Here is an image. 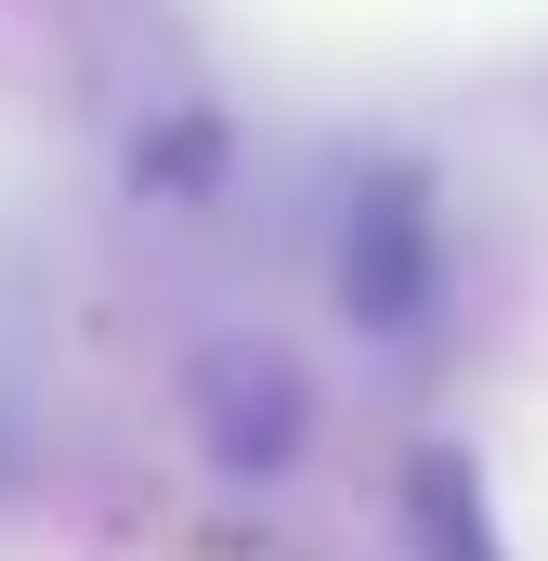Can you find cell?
I'll use <instances>...</instances> for the list:
<instances>
[{
  "instance_id": "1",
  "label": "cell",
  "mask_w": 548,
  "mask_h": 561,
  "mask_svg": "<svg viewBox=\"0 0 548 561\" xmlns=\"http://www.w3.org/2000/svg\"><path fill=\"white\" fill-rule=\"evenodd\" d=\"M340 300L366 340H418L444 313V249H431V183L418 170H366L353 222H340Z\"/></svg>"
},
{
  "instance_id": "2",
  "label": "cell",
  "mask_w": 548,
  "mask_h": 561,
  "mask_svg": "<svg viewBox=\"0 0 548 561\" xmlns=\"http://www.w3.org/2000/svg\"><path fill=\"white\" fill-rule=\"evenodd\" d=\"M183 405H196L209 470H236V483H274L300 457V431H313V392L287 379V353H262V340H209L183 366Z\"/></svg>"
},
{
  "instance_id": "3",
  "label": "cell",
  "mask_w": 548,
  "mask_h": 561,
  "mask_svg": "<svg viewBox=\"0 0 548 561\" xmlns=\"http://www.w3.org/2000/svg\"><path fill=\"white\" fill-rule=\"evenodd\" d=\"M418 523H431V536H444V561H496V536H470V470H457V457H444V444H431V457H418Z\"/></svg>"
}]
</instances>
